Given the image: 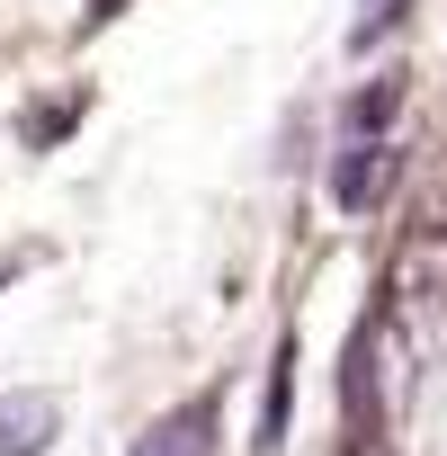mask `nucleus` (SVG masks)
Masks as SVG:
<instances>
[{
    "label": "nucleus",
    "instance_id": "nucleus-1",
    "mask_svg": "<svg viewBox=\"0 0 447 456\" xmlns=\"http://www.w3.org/2000/svg\"><path fill=\"white\" fill-rule=\"evenodd\" d=\"M394 134L376 126V134H340V170H331V197H340V215H367V206H385V188H394Z\"/></svg>",
    "mask_w": 447,
    "mask_h": 456
},
{
    "label": "nucleus",
    "instance_id": "nucleus-2",
    "mask_svg": "<svg viewBox=\"0 0 447 456\" xmlns=\"http://www.w3.org/2000/svg\"><path fill=\"white\" fill-rule=\"evenodd\" d=\"M385 287H394V305H447V224L438 215L394 251V278Z\"/></svg>",
    "mask_w": 447,
    "mask_h": 456
},
{
    "label": "nucleus",
    "instance_id": "nucleus-3",
    "mask_svg": "<svg viewBox=\"0 0 447 456\" xmlns=\"http://www.w3.org/2000/svg\"><path fill=\"white\" fill-rule=\"evenodd\" d=\"M215 394H188L179 411H161L143 438H134V456H215Z\"/></svg>",
    "mask_w": 447,
    "mask_h": 456
},
{
    "label": "nucleus",
    "instance_id": "nucleus-4",
    "mask_svg": "<svg viewBox=\"0 0 447 456\" xmlns=\"http://www.w3.org/2000/svg\"><path fill=\"white\" fill-rule=\"evenodd\" d=\"M54 429H63V403L54 394H0V456H45L54 447Z\"/></svg>",
    "mask_w": 447,
    "mask_h": 456
},
{
    "label": "nucleus",
    "instance_id": "nucleus-5",
    "mask_svg": "<svg viewBox=\"0 0 447 456\" xmlns=\"http://www.w3.org/2000/svg\"><path fill=\"white\" fill-rule=\"evenodd\" d=\"M402 10H411V0H358V19H349V54H367V45H385V37L402 28Z\"/></svg>",
    "mask_w": 447,
    "mask_h": 456
},
{
    "label": "nucleus",
    "instance_id": "nucleus-6",
    "mask_svg": "<svg viewBox=\"0 0 447 456\" xmlns=\"http://www.w3.org/2000/svg\"><path fill=\"white\" fill-rule=\"evenodd\" d=\"M349 456H394V447H385V438H358V447H349Z\"/></svg>",
    "mask_w": 447,
    "mask_h": 456
},
{
    "label": "nucleus",
    "instance_id": "nucleus-7",
    "mask_svg": "<svg viewBox=\"0 0 447 456\" xmlns=\"http://www.w3.org/2000/svg\"><path fill=\"white\" fill-rule=\"evenodd\" d=\"M90 19H117V0H90Z\"/></svg>",
    "mask_w": 447,
    "mask_h": 456
}]
</instances>
